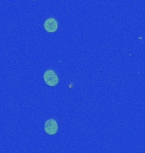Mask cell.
<instances>
[{
	"instance_id": "cell-3",
	"label": "cell",
	"mask_w": 145,
	"mask_h": 153,
	"mask_svg": "<svg viewBox=\"0 0 145 153\" xmlns=\"http://www.w3.org/2000/svg\"><path fill=\"white\" fill-rule=\"evenodd\" d=\"M44 29L48 33H54L58 29V22L54 18H49L44 22Z\"/></svg>"
},
{
	"instance_id": "cell-2",
	"label": "cell",
	"mask_w": 145,
	"mask_h": 153,
	"mask_svg": "<svg viewBox=\"0 0 145 153\" xmlns=\"http://www.w3.org/2000/svg\"><path fill=\"white\" fill-rule=\"evenodd\" d=\"M59 129L58 123L55 119H48L44 123V130L49 135H54L57 134Z\"/></svg>"
},
{
	"instance_id": "cell-1",
	"label": "cell",
	"mask_w": 145,
	"mask_h": 153,
	"mask_svg": "<svg viewBox=\"0 0 145 153\" xmlns=\"http://www.w3.org/2000/svg\"><path fill=\"white\" fill-rule=\"evenodd\" d=\"M43 78L45 83L48 84V86H56L59 83V77L56 72L53 70H48L45 71Z\"/></svg>"
}]
</instances>
